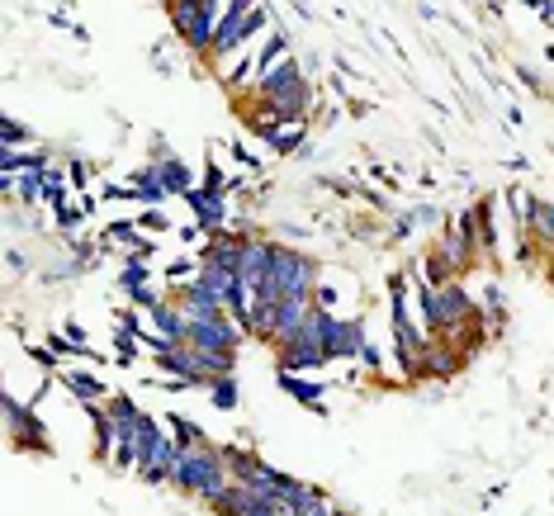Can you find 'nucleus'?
Wrapping results in <instances>:
<instances>
[{
	"label": "nucleus",
	"instance_id": "obj_1",
	"mask_svg": "<svg viewBox=\"0 0 554 516\" xmlns=\"http://www.w3.org/2000/svg\"><path fill=\"white\" fill-rule=\"evenodd\" d=\"M251 95L261 100V105L275 109V119H304L308 114V76L304 67H299V57H280L270 72L256 76V86H251Z\"/></svg>",
	"mask_w": 554,
	"mask_h": 516
},
{
	"label": "nucleus",
	"instance_id": "obj_2",
	"mask_svg": "<svg viewBox=\"0 0 554 516\" xmlns=\"http://www.w3.org/2000/svg\"><path fill=\"white\" fill-rule=\"evenodd\" d=\"M327 308H308V318H304V327L294 332L289 341H280L275 346V356H280V370L285 374H308V370H322V365H332V356H327Z\"/></svg>",
	"mask_w": 554,
	"mask_h": 516
},
{
	"label": "nucleus",
	"instance_id": "obj_3",
	"mask_svg": "<svg viewBox=\"0 0 554 516\" xmlns=\"http://www.w3.org/2000/svg\"><path fill=\"white\" fill-rule=\"evenodd\" d=\"M247 341V332L233 322V313H218V318H199L185 327V346H195L204 356H237V346Z\"/></svg>",
	"mask_w": 554,
	"mask_h": 516
},
{
	"label": "nucleus",
	"instance_id": "obj_4",
	"mask_svg": "<svg viewBox=\"0 0 554 516\" xmlns=\"http://www.w3.org/2000/svg\"><path fill=\"white\" fill-rule=\"evenodd\" d=\"M166 15H171V29L185 38V48H195V53L209 57V48H214V29H218L214 10H204V5H195V0H166Z\"/></svg>",
	"mask_w": 554,
	"mask_h": 516
},
{
	"label": "nucleus",
	"instance_id": "obj_5",
	"mask_svg": "<svg viewBox=\"0 0 554 516\" xmlns=\"http://www.w3.org/2000/svg\"><path fill=\"white\" fill-rule=\"evenodd\" d=\"M256 5H261V0H228V5H223L209 57H228V53H237V48H242V24H247V15L256 10Z\"/></svg>",
	"mask_w": 554,
	"mask_h": 516
},
{
	"label": "nucleus",
	"instance_id": "obj_6",
	"mask_svg": "<svg viewBox=\"0 0 554 516\" xmlns=\"http://www.w3.org/2000/svg\"><path fill=\"white\" fill-rule=\"evenodd\" d=\"M327 356L332 360H360V346H365V322L360 318H341L332 313L327 318Z\"/></svg>",
	"mask_w": 554,
	"mask_h": 516
},
{
	"label": "nucleus",
	"instance_id": "obj_7",
	"mask_svg": "<svg viewBox=\"0 0 554 516\" xmlns=\"http://www.w3.org/2000/svg\"><path fill=\"white\" fill-rule=\"evenodd\" d=\"M185 204L195 209L199 218V228L209 232H228V190H209V185H195L190 195H185Z\"/></svg>",
	"mask_w": 554,
	"mask_h": 516
},
{
	"label": "nucleus",
	"instance_id": "obj_8",
	"mask_svg": "<svg viewBox=\"0 0 554 516\" xmlns=\"http://www.w3.org/2000/svg\"><path fill=\"white\" fill-rule=\"evenodd\" d=\"M465 365V356L450 346L446 337H431L427 346V356H422V370H417V379H450V374Z\"/></svg>",
	"mask_w": 554,
	"mask_h": 516
},
{
	"label": "nucleus",
	"instance_id": "obj_9",
	"mask_svg": "<svg viewBox=\"0 0 554 516\" xmlns=\"http://www.w3.org/2000/svg\"><path fill=\"white\" fill-rule=\"evenodd\" d=\"M147 318H152V327H157L161 337L185 341V327H190V318H185V308H180V299H157L152 308H147Z\"/></svg>",
	"mask_w": 554,
	"mask_h": 516
},
{
	"label": "nucleus",
	"instance_id": "obj_10",
	"mask_svg": "<svg viewBox=\"0 0 554 516\" xmlns=\"http://www.w3.org/2000/svg\"><path fill=\"white\" fill-rule=\"evenodd\" d=\"M256 502H266V493H261V488H251V483H237L233 479V483H228V493L214 502V512L218 516H247Z\"/></svg>",
	"mask_w": 554,
	"mask_h": 516
},
{
	"label": "nucleus",
	"instance_id": "obj_11",
	"mask_svg": "<svg viewBox=\"0 0 554 516\" xmlns=\"http://www.w3.org/2000/svg\"><path fill=\"white\" fill-rule=\"evenodd\" d=\"M124 199H138V204H152L157 209L161 199H166V185H161V171L157 166H147V171H138V176L124 185Z\"/></svg>",
	"mask_w": 554,
	"mask_h": 516
},
{
	"label": "nucleus",
	"instance_id": "obj_12",
	"mask_svg": "<svg viewBox=\"0 0 554 516\" xmlns=\"http://www.w3.org/2000/svg\"><path fill=\"white\" fill-rule=\"evenodd\" d=\"M266 143L275 147V152H304V143H308L304 119H280V124L266 133Z\"/></svg>",
	"mask_w": 554,
	"mask_h": 516
},
{
	"label": "nucleus",
	"instance_id": "obj_13",
	"mask_svg": "<svg viewBox=\"0 0 554 516\" xmlns=\"http://www.w3.org/2000/svg\"><path fill=\"white\" fill-rule=\"evenodd\" d=\"M157 171H161V185H166V195H180V199H185L190 190H195V180H190V166H185V161L161 157Z\"/></svg>",
	"mask_w": 554,
	"mask_h": 516
},
{
	"label": "nucleus",
	"instance_id": "obj_14",
	"mask_svg": "<svg viewBox=\"0 0 554 516\" xmlns=\"http://www.w3.org/2000/svg\"><path fill=\"white\" fill-rule=\"evenodd\" d=\"M280 389H285L289 398L308 403L313 412H322V384H313V379H304V374H280Z\"/></svg>",
	"mask_w": 554,
	"mask_h": 516
},
{
	"label": "nucleus",
	"instance_id": "obj_15",
	"mask_svg": "<svg viewBox=\"0 0 554 516\" xmlns=\"http://www.w3.org/2000/svg\"><path fill=\"white\" fill-rule=\"evenodd\" d=\"M62 384L81 398V403H100V398H109V389L100 384V379H90L86 370H72V374H62Z\"/></svg>",
	"mask_w": 554,
	"mask_h": 516
},
{
	"label": "nucleus",
	"instance_id": "obj_16",
	"mask_svg": "<svg viewBox=\"0 0 554 516\" xmlns=\"http://www.w3.org/2000/svg\"><path fill=\"white\" fill-rule=\"evenodd\" d=\"M38 161H48L43 152H15V147H5L0 152V171H5V180H15V176H24L29 166H38Z\"/></svg>",
	"mask_w": 554,
	"mask_h": 516
},
{
	"label": "nucleus",
	"instance_id": "obj_17",
	"mask_svg": "<svg viewBox=\"0 0 554 516\" xmlns=\"http://www.w3.org/2000/svg\"><path fill=\"white\" fill-rule=\"evenodd\" d=\"M166 427H171V436H176V445H180V450H195V445H204V441H209V436H204V431H199L195 422H185V417H171Z\"/></svg>",
	"mask_w": 554,
	"mask_h": 516
},
{
	"label": "nucleus",
	"instance_id": "obj_18",
	"mask_svg": "<svg viewBox=\"0 0 554 516\" xmlns=\"http://www.w3.org/2000/svg\"><path fill=\"white\" fill-rule=\"evenodd\" d=\"M209 398H214L223 412H233V408H237V379H233V374L214 379V384H209Z\"/></svg>",
	"mask_w": 554,
	"mask_h": 516
},
{
	"label": "nucleus",
	"instance_id": "obj_19",
	"mask_svg": "<svg viewBox=\"0 0 554 516\" xmlns=\"http://www.w3.org/2000/svg\"><path fill=\"white\" fill-rule=\"evenodd\" d=\"M147 275H152V270H147V261H143V256H128L124 275H119V285H124L128 294H133V289H147Z\"/></svg>",
	"mask_w": 554,
	"mask_h": 516
},
{
	"label": "nucleus",
	"instance_id": "obj_20",
	"mask_svg": "<svg viewBox=\"0 0 554 516\" xmlns=\"http://www.w3.org/2000/svg\"><path fill=\"white\" fill-rule=\"evenodd\" d=\"M531 232H536L545 247H554V204H540V209H536V223H531Z\"/></svg>",
	"mask_w": 554,
	"mask_h": 516
},
{
	"label": "nucleus",
	"instance_id": "obj_21",
	"mask_svg": "<svg viewBox=\"0 0 554 516\" xmlns=\"http://www.w3.org/2000/svg\"><path fill=\"white\" fill-rule=\"evenodd\" d=\"M24 138H29V128L19 124V119H5V147H19Z\"/></svg>",
	"mask_w": 554,
	"mask_h": 516
},
{
	"label": "nucleus",
	"instance_id": "obj_22",
	"mask_svg": "<svg viewBox=\"0 0 554 516\" xmlns=\"http://www.w3.org/2000/svg\"><path fill=\"white\" fill-rule=\"evenodd\" d=\"M280 512H285V507H280V502H270V498H266V502H256V507H251L247 516H280Z\"/></svg>",
	"mask_w": 554,
	"mask_h": 516
},
{
	"label": "nucleus",
	"instance_id": "obj_23",
	"mask_svg": "<svg viewBox=\"0 0 554 516\" xmlns=\"http://www.w3.org/2000/svg\"><path fill=\"white\" fill-rule=\"evenodd\" d=\"M360 360L370 365V370H379V351H375V341L365 337V346H360Z\"/></svg>",
	"mask_w": 554,
	"mask_h": 516
},
{
	"label": "nucleus",
	"instance_id": "obj_24",
	"mask_svg": "<svg viewBox=\"0 0 554 516\" xmlns=\"http://www.w3.org/2000/svg\"><path fill=\"white\" fill-rule=\"evenodd\" d=\"M138 223H143V228H152V232H161V228H166V218H161L157 209H147V214L138 218Z\"/></svg>",
	"mask_w": 554,
	"mask_h": 516
},
{
	"label": "nucleus",
	"instance_id": "obj_25",
	"mask_svg": "<svg viewBox=\"0 0 554 516\" xmlns=\"http://www.w3.org/2000/svg\"><path fill=\"white\" fill-rule=\"evenodd\" d=\"M62 223H67V228H76V223H81V209H72V204H62Z\"/></svg>",
	"mask_w": 554,
	"mask_h": 516
},
{
	"label": "nucleus",
	"instance_id": "obj_26",
	"mask_svg": "<svg viewBox=\"0 0 554 516\" xmlns=\"http://www.w3.org/2000/svg\"><path fill=\"white\" fill-rule=\"evenodd\" d=\"M195 5H204V10H214V15H223V5H228V0H195Z\"/></svg>",
	"mask_w": 554,
	"mask_h": 516
},
{
	"label": "nucleus",
	"instance_id": "obj_27",
	"mask_svg": "<svg viewBox=\"0 0 554 516\" xmlns=\"http://www.w3.org/2000/svg\"><path fill=\"white\" fill-rule=\"evenodd\" d=\"M337 516H351V512H337Z\"/></svg>",
	"mask_w": 554,
	"mask_h": 516
}]
</instances>
